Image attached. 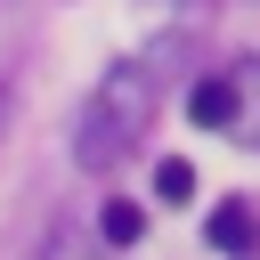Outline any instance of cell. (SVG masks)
Wrapping results in <instances>:
<instances>
[{"instance_id":"277c9868","label":"cell","mask_w":260,"mask_h":260,"mask_svg":"<svg viewBox=\"0 0 260 260\" xmlns=\"http://www.w3.org/2000/svg\"><path fill=\"white\" fill-rule=\"evenodd\" d=\"M154 195H162V203H187V195H195V171H187L179 154H162V171H154Z\"/></svg>"},{"instance_id":"3957f363","label":"cell","mask_w":260,"mask_h":260,"mask_svg":"<svg viewBox=\"0 0 260 260\" xmlns=\"http://www.w3.org/2000/svg\"><path fill=\"white\" fill-rule=\"evenodd\" d=\"M203 236H211V252H244V244H252V211H244V203H228V211H211V228H203Z\"/></svg>"},{"instance_id":"7a4b0ae2","label":"cell","mask_w":260,"mask_h":260,"mask_svg":"<svg viewBox=\"0 0 260 260\" xmlns=\"http://www.w3.org/2000/svg\"><path fill=\"white\" fill-rule=\"evenodd\" d=\"M187 114H195L203 130H228V122H236V81H228V73H211V81H195V98H187Z\"/></svg>"},{"instance_id":"6da1fadb","label":"cell","mask_w":260,"mask_h":260,"mask_svg":"<svg viewBox=\"0 0 260 260\" xmlns=\"http://www.w3.org/2000/svg\"><path fill=\"white\" fill-rule=\"evenodd\" d=\"M146 122H154V73L146 65H106L98 89L81 98V114H73V162L81 171H114L138 146Z\"/></svg>"},{"instance_id":"52a82bcc","label":"cell","mask_w":260,"mask_h":260,"mask_svg":"<svg viewBox=\"0 0 260 260\" xmlns=\"http://www.w3.org/2000/svg\"><path fill=\"white\" fill-rule=\"evenodd\" d=\"M0 114H8V89H0Z\"/></svg>"},{"instance_id":"8992f818","label":"cell","mask_w":260,"mask_h":260,"mask_svg":"<svg viewBox=\"0 0 260 260\" xmlns=\"http://www.w3.org/2000/svg\"><path fill=\"white\" fill-rule=\"evenodd\" d=\"M41 260H89V236H73V228H65V236H49V252H41Z\"/></svg>"},{"instance_id":"5b68a950","label":"cell","mask_w":260,"mask_h":260,"mask_svg":"<svg viewBox=\"0 0 260 260\" xmlns=\"http://www.w3.org/2000/svg\"><path fill=\"white\" fill-rule=\"evenodd\" d=\"M138 203H106V244H138Z\"/></svg>"}]
</instances>
